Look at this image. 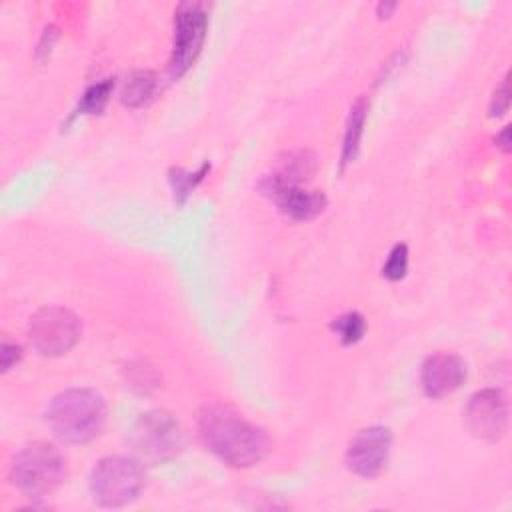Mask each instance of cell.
Instances as JSON below:
<instances>
[{
	"label": "cell",
	"instance_id": "obj_12",
	"mask_svg": "<svg viewBox=\"0 0 512 512\" xmlns=\"http://www.w3.org/2000/svg\"><path fill=\"white\" fill-rule=\"evenodd\" d=\"M158 90H160L158 76L150 70H138L124 82L120 100L128 108H144L156 98Z\"/></svg>",
	"mask_w": 512,
	"mask_h": 512
},
{
	"label": "cell",
	"instance_id": "obj_10",
	"mask_svg": "<svg viewBox=\"0 0 512 512\" xmlns=\"http://www.w3.org/2000/svg\"><path fill=\"white\" fill-rule=\"evenodd\" d=\"M390 448L392 432L386 426L362 428L348 444L346 464L354 474L362 478H374L386 468Z\"/></svg>",
	"mask_w": 512,
	"mask_h": 512
},
{
	"label": "cell",
	"instance_id": "obj_1",
	"mask_svg": "<svg viewBox=\"0 0 512 512\" xmlns=\"http://www.w3.org/2000/svg\"><path fill=\"white\" fill-rule=\"evenodd\" d=\"M198 436L206 450L234 468H248L264 460L270 442L262 428L226 404L204 406L198 414Z\"/></svg>",
	"mask_w": 512,
	"mask_h": 512
},
{
	"label": "cell",
	"instance_id": "obj_17",
	"mask_svg": "<svg viewBox=\"0 0 512 512\" xmlns=\"http://www.w3.org/2000/svg\"><path fill=\"white\" fill-rule=\"evenodd\" d=\"M406 270H408V248L406 244H396L388 254V260L382 268V276H386L388 280H400L404 278Z\"/></svg>",
	"mask_w": 512,
	"mask_h": 512
},
{
	"label": "cell",
	"instance_id": "obj_6",
	"mask_svg": "<svg viewBox=\"0 0 512 512\" xmlns=\"http://www.w3.org/2000/svg\"><path fill=\"white\" fill-rule=\"evenodd\" d=\"M208 30V14L202 4H180L174 14V42L170 56V76L180 78L202 52Z\"/></svg>",
	"mask_w": 512,
	"mask_h": 512
},
{
	"label": "cell",
	"instance_id": "obj_3",
	"mask_svg": "<svg viewBox=\"0 0 512 512\" xmlns=\"http://www.w3.org/2000/svg\"><path fill=\"white\" fill-rule=\"evenodd\" d=\"M64 456L46 442L24 446L12 460V484L30 498H40L54 492L64 480Z\"/></svg>",
	"mask_w": 512,
	"mask_h": 512
},
{
	"label": "cell",
	"instance_id": "obj_16",
	"mask_svg": "<svg viewBox=\"0 0 512 512\" xmlns=\"http://www.w3.org/2000/svg\"><path fill=\"white\" fill-rule=\"evenodd\" d=\"M112 88H114V80L112 78H106L102 82L92 84L84 92V96H82V100H80V104L76 108V116H80V114H98L106 106Z\"/></svg>",
	"mask_w": 512,
	"mask_h": 512
},
{
	"label": "cell",
	"instance_id": "obj_21",
	"mask_svg": "<svg viewBox=\"0 0 512 512\" xmlns=\"http://www.w3.org/2000/svg\"><path fill=\"white\" fill-rule=\"evenodd\" d=\"M394 8H396V4H380V6H378V10L384 12V14H388V12L394 10Z\"/></svg>",
	"mask_w": 512,
	"mask_h": 512
},
{
	"label": "cell",
	"instance_id": "obj_13",
	"mask_svg": "<svg viewBox=\"0 0 512 512\" xmlns=\"http://www.w3.org/2000/svg\"><path fill=\"white\" fill-rule=\"evenodd\" d=\"M366 116H368V104H366V100L360 98L350 108V114H348V122H346V130H344V144H342V160H340L342 168L346 164L354 162V158L360 150V140H362Z\"/></svg>",
	"mask_w": 512,
	"mask_h": 512
},
{
	"label": "cell",
	"instance_id": "obj_5",
	"mask_svg": "<svg viewBox=\"0 0 512 512\" xmlns=\"http://www.w3.org/2000/svg\"><path fill=\"white\" fill-rule=\"evenodd\" d=\"M144 488L142 462L136 458H102L90 474V492L96 504L120 508L132 504Z\"/></svg>",
	"mask_w": 512,
	"mask_h": 512
},
{
	"label": "cell",
	"instance_id": "obj_7",
	"mask_svg": "<svg viewBox=\"0 0 512 512\" xmlns=\"http://www.w3.org/2000/svg\"><path fill=\"white\" fill-rule=\"evenodd\" d=\"M80 336L78 318L60 306H46L30 320L32 346L44 356L66 354Z\"/></svg>",
	"mask_w": 512,
	"mask_h": 512
},
{
	"label": "cell",
	"instance_id": "obj_19",
	"mask_svg": "<svg viewBox=\"0 0 512 512\" xmlns=\"http://www.w3.org/2000/svg\"><path fill=\"white\" fill-rule=\"evenodd\" d=\"M22 352L18 344H10V342H2L0 346V362H2V372H8L18 360H20Z\"/></svg>",
	"mask_w": 512,
	"mask_h": 512
},
{
	"label": "cell",
	"instance_id": "obj_20",
	"mask_svg": "<svg viewBox=\"0 0 512 512\" xmlns=\"http://www.w3.org/2000/svg\"><path fill=\"white\" fill-rule=\"evenodd\" d=\"M508 134H510V130H508V128H504V130H502V134L496 138V142H500L502 150H508V148H510V146H508V144H510V140H508Z\"/></svg>",
	"mask_w": 512,
	"mask_h": 512
},
{
	"label": "cell",
	"instance_id": "obj_14",
	"mask_svg": "<svg viewBox=\"0 0 512 512\" xmlns=\"http://www.w3.org/2000/svg\"><path fill=\"white\" fill-rule=\"evenodd\" d=\"M208 170H210V164H202L196 172H186L182 168H172L168 172V180H170V186H172V192H174V198L178 204L186 202L190 192L204 180Z\"/></svg>",
	"mask_w": 512,
	"mask_h": 512
},
{
	"label": "cell",
	"instance_id": "obj_2",
	"mask_svg": "<svg viewBox=\"0 0 512 512\" xmlns=\"http://www.w3.org/2000/svg\"><path fill=\"white\" fill-rule=\"evenodd\" d=\"M46 422L60 440L84 444L100 434L106 422V402L90 388H72L52 398Z\"/></svg>",
	"mask_w": 512,
	"mask_h": 512
},
{
	"label": "cell",
	"instance_id": "obj_11",
	"mask_svg": "<svg viewBox=\"0 0 512 512\" xmlns=\"http://www.w3.org/2000/svg\"><path fill=\"white\" fill-rule=\"evenodd\" d=\"M466 380V364L460 356L438 352L424 360L420 382L428 398H444L458 390Z\"/></svg>",
	"mask_w": 512,
	"mask_h": 512
},
{
	"label": "cell",
	"instance_id": "obj_18",
	"mask_svg": "<svg viewBox=\"0 0 512 512\" xmlns=\"http://www.w3.org/2000/svg\"><path fill=\"white\" fill-rule=\"evenodd\" d=\"M508 104H510V82L508 78L502 82V86L494 92V98H492V106H490V114L492 116H502L506 110H508Z\"/></svg>",
	"mask_w": 512,
	"mask_h": 512
},
{
	"label": "cell",
	"instance_id": "obj_4",
	"mask_svg": "<svg viewBox=\"0 0 512 512\" xmlns=\"http://www.w3.org/2000/svg\"><path fill=\"white\" fill-rule=\"evenodd\" d=\"M130 446L134 458L142 464H162L176 458L184 446L178 420L166 410H150L142 414L130 430Z\"/></svg>",
	"mask_w": 512,
	"mask_h": 512
},
{
	"label": "cell",
	"instance_id": "obj_9",
	"mask_svg": "<svg viewBox=\"0 0 512 512\" xmlns=\"http://www.w3.org/2000/svg\"><path fill=\"white\" fill-rule=\"evenodd\" d=\"M464 422L476 438L500 440L508 428V404L502 392L486 388L472 394L464 408Z\"/></svg>",
	"mask_w": 512,
	"mask_h": 512
},
{
	"label": "cell",
	"instance_id": "obj_15",
	"mask_svg": "<svg viewBox=\"0 0 512 512\" xmlns=\"http://www.w3.org/2000/svg\"><path fill=\"white\" fill-rule=\"evenodd\" d=\"M330 328L336 332V336L340 338V342L344 346H352L358 340H362V336L366 332V322L358 312H346V314L334 318Z\"/></svg>",
	"mask_w": 512,
	"mask_h": 512
},
{
	"label": "cell",
	"instance_id": "obj_8",
	"mask_svg": "<svg viewBox=\"0 0 512 512\" xmlns=\"http://www.w3.org/2000/svg\"><path fill=\"white\" fill-rule=\"evenodd\" d=\"M262 192L292 220L304 222L318 216L326 206V196L316 190H306L302 182L288 180L280 174L266 176L260 184Z\"/></svg>",
	"mask_w": 512,
	"mask_h": 512
}]
</instances>
